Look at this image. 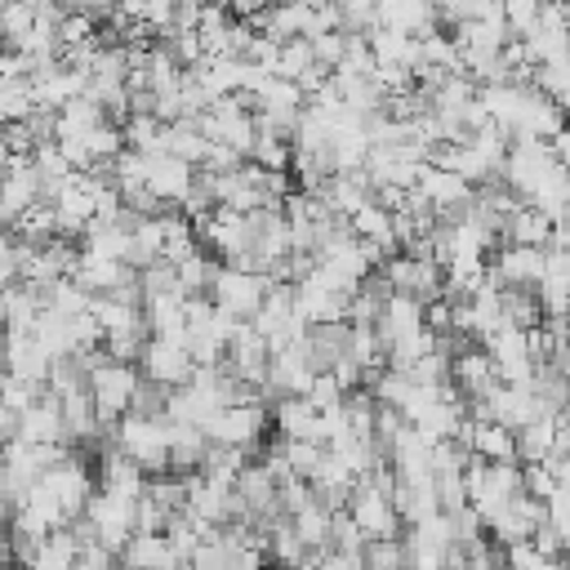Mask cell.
<instances>
[{"instance_id": "cell-1", "label": "cell", "mask_w": 570, "mask_h": 570, "mask_svg": "<svg viewBox=\"0 0 570 570\" xmlns=\"http://www.w3.org/2000/svg\"><path fill=\"white\" fill-rule=\"evenodd\" d=\"M557 169H566L561 160H557V151H552V142L548 138H512L508 142V156H503V169H499V178L530 205V196L557 174Z\"/></svg>"}, {"instance_id": "cell-2", "label": "cell", "mask_w": 570, "mask_h": 570, "mask_svg": "<svg viewBox=\"0 0 570 570\" xmlns=\"http://www.w3.org/2000/svg\"><path fill=\"white\" fill-rule=\"evenodd\" d=\"M111 445L125 450L147 476L169 472V419H142V414H125L111 432Z\"/></svg>"}, {"instance_id": "cell-3", "label": "cell", "mask_w": 570, "mask_h": 570, "mask_svg": "<svg viewBox=\"0 0 570 570\" xmlns=\"http://www.w3.org/2000/svg\"><path fill=\"white\" fill-rule=\"evenodd\" d=\"M272 276L267 272H249V267H232V263H218L214 281H209V303L232 316V321H254V312L263 307V294H267Z\"/></svg>"}, {"instance_id": "cell-4", "label": "cell", "mask_w": 570, "mask_h": 570, "mask_svg": "<svg viewBox=\"0 0 570 570\" xmlns=\"http://www.w3.org/2000/svg\"><path fill=\"white\" fill-rule=\"evenodd\" d=\"M200 432L214 441V445H236V450H258L263 432H267V401L263 396H249V401H236V405H223L214 410Z\"/></svg>"}, {"instance_id": "cell-5", "label": "cell", "mask_w": 570, "mask_h": 570, "mask_svg": "<svg viewBox=\"0 0 570 570\" xmlns=\"http://www.w3.org/2000/svg\"><path fill=\"white\" fill-rule=\"evenodd\" d=\"M134 387H138V370H134L129 361H111V356H102V361L89 370V396H94V414H98V423L116 428V423L129 414Z\"/></svg>"}, {"instance_id": "cell-6", "label": "cell", "mask_w": 570, "mask_h": 570, "mask_svg": "<svg viewBox=\"0 0 570 570\" xmlns=\"http://www.w3.org/2000/svg\"><path fill=\"white\" fill-rule=\"evenodd\" d=\"M370 539H392L401 534V517L392 508V494L383 485H374L370 476H361L352 490H347V508H343Z\"/></svg>"}, {"instance_id": "cell-7", "label": "cell", "mask_w": 570, "mask_h": 570, "mask_svg": "<svg viewBox=\"0 0 570 570\" xmlns=\"http://www.w3.org/2000/svg\"><path fill=\"white\" fill-rule=\"evenodd\" d=\"M267 361H272V343L249 325V321H236L232 338H227V352H223V365L249 383V387H263L267 383Z\"/></svg>"}, {"instance_id": "cell-8", "label": "cell", "mask_w": 570, "mask_h": 570, "mask_svg": "<svg viewBox=\"0 0 570 570\" xmlns=\"http://www.w3.org/2000/svg\"><path fill=\"white\" fill-rule=\"evenodd\" d=\"M138 365H142V379H151V383H160V387H183V383L196 374V361H191L187 343H178V338H156V334L142 343Z\"/></svg>"}, {"instance_id": "cell-9", "label": "cell", "mask_w": 570, "mask_h": 570, "mask_svg": "<svg viewBox=\"0 0 570 570\" xmlns=\"http://www.w3.org/2000/svg\"><path fill=\"white\" fill-rule=\"evenodd\" d=\"M414 187L423 191V200L432 205L436 218H459L463 205L472 200V183L459 178L454 169H441V165H423L419 178H414Z\"/></svg>"}, {"instance_id": "cell-10", "label": "cell", "mask_w": 570, "mask_h": 570, "mask_svg": "<svg viewBox=\"0 0 570 570\" xmlns=\"http://www.w3.org/2000/svg\"><path fill=\"white\" fill-rule=\"evenodd\" d=\"M191 183H196V165H187V160H178V156H169V151H151V156H147V191H151L165 209H174V205L183 209Z\"/></svg>"}, {"instance_id": "cell-11", "label": "cell", "mask_w": 570, "mask_h": 570, "mask_svg": "<svg viewBox=\"0 0 570 570\" xmlns=\"http://www.w3.org/2000/svg\"><path fill=\"white\" fill-rule=\"evenodd\" d=\"M543 521V499H530V494H517L508 499L490 521H485V534L494 539V548H508V543H521L539 530Z\"/></svg>"}, {"instance_id": "cell-12", "label": "cell", "mask_w": 570, "mask_h": 570, "mask_svg": "<svg viewBox=\"0 0 570 570\" xmlns=\"http://www.w3.org/2000/svg\"><path fill=\"white\" fill-rule=\"evenodd\" d=\"M454 441L472 459H481V463H517V432L503 428V423H472V419H463Z\"/></svg>"}, {"instance_id": "cell-13", "label": "cell", "mask_w": 570, "mask_h": 570, "mask_svg": "<svg viewBox=\"0 0 570 570\" xmlns=\"http://www.w3.org/2000/svg\"><path fill=\"white\" fill-rule=\"evenodd\" d=\"M18 441H31V445H71L53 392H49V396L40 392L27 410H18Z\"/></svg>"}, {"instance_id": "cell-14", "label": "cell", "mask_w": 570, "mask_h": 570, "mask_svg": "<svg viewBox=\"0 0 570 570\" xmlns=\"http://www.w3.org/2000/svg\"><path fill=\"white\" fill-rule=\"evenodd\" d=\"M490 276L499 285H517V289H534L543 276V249L539 245H503L499 258L490 263Z\"/></svg>"}, {"instance_id": "cell-15", "label": "cell", "mask_w": 570, "mask_h": 570, "mask_svg": "<svg viewBox=\"0 0 570 570\" xmlns=\"http://www.w3.org/2000/svg\"><path fill=\"white\" fill-rule=\"evenodd\" d=\"M494 383H499V379H494V361H490L485 347H459V352L450 356V387H459L463 401L485 396Z\"/></svg>"}, {"instance_id": "cell-16", "label": "cell", "mask_w": 570, "mask_h": 570, "mask_svg": "<svg viewBox=\"0 0 570 570\" xmlns=\"http://www.w3.org/2000/svg\"><path fill=\"white\" fill-rule=\"evenodd\" d=\"M120 561H125V570H174V566H187L169 548L165 530H134L125 539V548H120Z\"/></svg>"}, {"instance_id": "cell-17", "label": "cell", "mask_w": 570, "mask_h": 570, "mask_svg": "<svg viewBox=\"0 0 570 570\" xmlns=\"http://www.w3.org/2000/svg\"><path fill=\"white\" fill-rule=\"evenodd\" d=\"M272 423L285 441H321V410L307 396H281L272 410Z\"/></svg>"}, {"instance_id": "cell-18", "label": "cell", "mask_w": 570, "mask_h": 570, "mask_svg": "<svg viewBox=\"0 0 570 570\" xmlns=\"http://www.w3.org/2000/svg\"><path fill=\"white\" fill-rule=\"evenodd\" d=\"M374 27L423 36L436 27V9H432V0H374Z\"/></svg>"}, {"instance_id": "cell-19", "label": "cell", "mask_w": 570, "mask_h": 570, "mask_svg": "<svg viewBox=\"0 0 570 570\" xmlns=\"http://www.w3.org/2000/svg\"><path fill=\"white\" fill-rule=\"evenodd\" d=\"M205 450H209V436H205L196 423H178V419H169V472H174V476H191V472H200Z\"/></svg>"}, {"instance_id": "cell-20", "label": "cell", "mask_w": 570, "mask_h": 570, "mask_svg": "<svg viewBox=\"0 0 570 570\" xmlns=\"http://www.w3.org/2000/svg\"><path fill=\"white\" fill-rule=\"evenodd\" d=\"M289 525H294V534L307 543V552H330V530H334V508L321 499V494H312L298 512H289Z\"/></svg>"}, {"instance_id": "cell-21", "label": "cell", "mask_w": 570, "mask_h": 570, "mask_svg": "<svg viewBox=\"0 0 570 570\" xmlns=\"http://www.w3.org/2000/svg\"><path fill=\"white\" fill-rule=\"evenodd\" d=\"M365 45L374 53V67H414V58H419V36H410V31L370 27Z\"/></svg>"}, {"instance_id": "cell-22", "label": "cell", "mask_w": 570, "mask_h": 570, "mask_svg": "<svg viewBox=\"0 0 570 570\" xmlns=\"http://www.w3.org/2000/svg\"><path fill=\"white\" fill-rule=\"evenodd\" d=\"M552 236H557V218H548L543 209H534L525 200L512 209V218L503 227V240H512V245H539V249H548Z\"/></svg>"}, {"instance_id": "cell-23", "label": "cell", "mask_w": 570, "mask_h": 570, "mask_svg": "<svg viewBox=\"0 0 570 570\" xmlns=\"http://www.w3.org/2000/svg\"><path fill=\"white\" fill-rule=\"evenodd\" d=\"M557 414H534L517 428V463H543L557 450Z\"/></svg>"}, {"instance_id": "cell-24", "label": "cell", "mask_w": 570, "mask_h": 570, "mask_svg": "<svg viewBox=\"0 0 570 570\" xmlns=\"http://www.w3.org/2000/svg\"><path fill=\"white\" fill-rule=\"evenodd\" d=\"M165 151L200 169V160H205V151H209V138H205V129H200L196 120H169V125H165Z\"/></svg>"}, {"instance_id": "cell-25", "label": "cell", "mask_w": 570, "mask_h": 570, "mask_svg": "<svg viewBox=\"0 0 570 570\" xmlns=\"http://www.w3.org/2000/svg\"><path fill=\"white\" fill-rule=\"evenodd\" d=\"M36 31V0H0V45L18 49Z\"/></svg>"}, {"instance_id": "cell-26", "label": "cell", "mask_w": 570, "mask_h": 570, "mask_svg": "<svg viewBox=\"0 0 570 570\" xmlns=\"http://www.w3.org/2000/svg\"><path fill=\"white\" fill-rule=\"evenodd\" d=\"M499 312H503L508 325H521V330L543 321V307H539L534 289H517V285H499Z\"/></svg>"}, {"instance_id": "cell-27", "label": "cell", "mask_w": 570, "mask_h": 570, "mask_svg": "<svg viewBox=\"0 0 570 570\" xmlns=\"http://www.w3.org/2000/svg\"><path fill=\"white\" fill-rule=\"evenodd\" d=\"M36 111V89L27 76L18 80H0V125H18Z\"/></svg>"}, {"instance_id": "cell-28", "label": "cell", "mask_w": 570, "mask_h": 570, "mask_svg": "<svg viewBox=\"0 0 570 570\" xmlns=\"http://www.w3.org/2000/svg\"><path fill=\"white\" fill-rule=\"evenodd\" d=\"M281 454H285V463H289V476L316 481L321 459H325V445H321V441H285V436H281Z\"/></svg>"}, {"instance_id": "cell-29", "label": "cell", "mask_w": 570, "mask_h": 570, "mask_svg": "<svg viewBox=\"0 0 570 570\" xmlns=\"http://www.w3.org/2000/svg\"><path fill=\"white\" fill-rule=\"evenodd\" d=\"M432 9H436V27H459V22H468V18H485V13H494L499 9V0H432Z\"/></svg>"}, {"instance_id": "cell-30", "label": "cell", "mask_w": 570, "mask_h": 570, "mask_svg": "<svg viewBox=\"0 0 570 570\" xmlns=\"http://www.w3.org/2000/svg\"><path fill=\"white\" fill-rule=\"evenodd\" d=\"M365 570H405V539H365Z\"/></svg>"}, {"instance_id": "cell-31", "label": "cell", "mask_w": 570, "mask_h": 570, "mask_svg": "<svg viewBox=\"0 0 570 570\" xmlns=\"http://www.w3.org/2000/svg\"><path fill=\"white\" fill-rule=\"evenodd\" d=\"M307 67H316V53L307 40H281V53H276V76L285 80H303Z\"/></svg>"}, {"instance_id": "cell-32", "label": "cell", "mask_w": 570, "mask_h": 570, "mask_svg": "<svg viewBox=\"0 0 570 570\" xmlns=\"http://www.w3.org/2000/svg\"><path fill=\"white\" fill-rule=\"evenodd\" d=\"M365 530L347 517V512H334V530H330V552H338V557H361L365 552Z\"/></svg>"}, {"instance_id": "cell-33", "label": "cell", "mask_w": 570, "mask_h": 570, "mask_svg": "<svg viewBox=\"0 0 570 570\" xmlns=\"http://www.w3.org/2000/svg\"><path fill=\"white\" fill-rule=\"evenodd\" d=\"M165 401H169V387L151 383L138 374V387H134V401H129V414H142V419H160L165 414Z\"/></svg>"}, {"instance_id": "cell-34", "label": "cell", "mask_w": 570, "mask_h": 570, "mask_svg": "<svg viewBox=\"0 0 570 570\" xmlns=\"http://www.w3.org/2000/svg\"><path fill=\"white\" fill-rule=\"evenodd\" d=\"M543 521L566 539V548H570V485H557L548 499H543Z\"/></svg>"}, {"instance_id": "cell-35", "label": "cell", "mask_w": 570, "mask_h": 570, "mask_svg": "<svg viewBox=\"0 0 570 570\" xmlns=\"http://www.w3.org/2000/svg\"><path fill=\"white\" fill-rule=\"evenodd\" d=\"M548 566H552V557H543L530 539L503 548V570H548Z\"/></svg>"}, {"instance_id": "cell-36", "label": "cell", "mask_w": 570, "mask_h": 570, "mask_svg": "<svg viewBox=\"0 0 570 570\" xmlns=\"http://www.w3.org/2000/svg\"><path fill=\"white\" fill-rule=\"evenodd\" d=\"M312 45V53H316V62H325L330 71L343 62V53H347V31L338 27V31H321V36H312L307 40Z\"/></svg>"}, {"instance_id": "cell-37", "label": "cell", "mask_w": 570, "mask_h": 570, "mask_svg": "<svg viewBox=\"0 0 570 570\" xmlns=\"http://www.w3.org/2000/svg\"><path fill=\"white\" fill-rule=\"evenodd\" d=\"M338 9L343 31H370L374 27V0H330Z\"/></svg>"}, {"instance_id": "cell-38", "label": "cell", "mask_w": 570, "mask_h": 570, "mask_svg": "<svg viewBox=\"0 0 570 570\" xmlns=\"http://www.w3.org/2000/svg\"><path fill=\"white\" fill-rule=\"evenodd\" d=\"M521 490H525L530 499H548V494L557 490L552 468H548V463H525V468H521Z\"/></svg>"}, {"instance_id": "cell-39", "label": "cell", "mask_w": 570, "mask_h": 570, "mask_svg": "<svg viewBox=\"0 0 570 570\" xmlns=\"http://www.w3.org/2000/svg\"><path fill=\"white\" fill-rule=\"evenodd\" d=\"M530 543H534L543 557H561V552H570V548H566V539H561V534H557L548 521H539V530L530 534Z\"/></svg>"}, {"instance_id": "cell-40", "label": "cell", "mask_w": 570, "mask_h": 570, "mask_svg": "<svg viewBox=\"0 0 570 570\" xmlns=\"http://www.w3.org/2000/svg\"><path fill=\"white\" fill-rule=\"evenodd\" d=\"M205 13V0H174V27L178 31H196Z\"/></svg>"}, {"instance_id": "cell-41", "label": "cell", "mask_w": 570, "mask_h": 570, "mask_svg": "<svg viewBox=\"0 0 570 570\" xmlns=\"http://www.w3.org/2000/svg\"><path fill=\"white\" fill-rule=\"evenodd\" d=\"M205 4H214V9H232L236 0H205Z\"/></svg>"}]
</instances>
